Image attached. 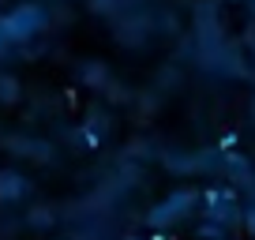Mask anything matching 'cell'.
I'll list each match as a JSON object with an SVG mask.
<instances>
[{
  "label": "cell",
  "instance_id": "obj_1",
  "mask_svg": "<svg viewBox=\"0 0 255 240\" xmlns=\"http://www.w3.org/2000/svg\"><path fill=\"white\" fill-rule=\"evenodd\" d=\"M191 203H195V195H191V192H176L173 199H165V203H161V207L150 214V225H165V222H176V218L184 214L180 207H191Z\"/></svg>",
  "mask_w": 255,
  "mask_h": 240
},
{
  "label": "cell",
  "instance_id": "obj_2",
  "mask_svg": "<svg viewBox=\"0 0 255 240\" xmlns=\"http://www.w3.org/2000/svg\"><path fill=\"white\" fill-rule=\"evenodd\" d=\"M26 195V180L19 173H0V199H19Z\"/></svg>",
  "mask_w": 255,
  "mask_h": 240
},
{
  "label": "cell",
  "instance_id": "obj_3",
  "mask_svg": "<svg viewBox=\"0 0 255 240\" xmlns=\"http://www.w3.org/2000/svg\"><path fill=\"white\" fill-rule=\"evenodd\" d=\"M199 237H207V240H222V237H225V225H218V222H203V225H199Z\"/></svg>",
  "mask_w": 255,
  "mask_h": 240
},
{
  "label": "cell",
  "instance_id": "obj_4",
  "mask_svg": "<svg viewBox=\"0 0 255 240\" xmlns=\"http://www.w3.org/2000/svg\"><path fill=\"white\" fill-rule=\"evenodd\" d=\"M30 222H34V225H53V214H45V210H34Z\"/></svg>",
  "mask_w": 255,
  "mask_h": 240
},
{
  "label": "cell",
  "instance_id": "obj_5",
  "mask_svg": "<svg viewBox=\"0 0 255 240\" xmlns=\"http://www.w3.org/2000/svg\"><path fill=\"white\" fill-rule=\"evenodd\" d=\"M244 225H248V233L255 237V207H248V210H244Z\"/></svg>",
  "mask_w": 255,
  "mask_h": 240
},
{
  "label": "cell",
  "instance_id": "obj_6",
  "mask_svg": "<svg viewBox=\"0 0 255 240\" xmlns=\"http://www.w3.org/2000/svg\"><path fill=\"white\" fill-rule=\"evenodd\" d=\"M124 240H139V237H124Z\"/></svg>",
  "mask_w": 255,
  "mask_h": 240
}]
</instances>
